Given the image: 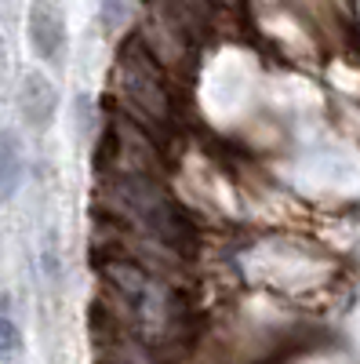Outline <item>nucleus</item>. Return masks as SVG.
<instances>
[{"label":"nucleus","mask_w":360,"mask_h":364,"mask_svg":"<svg viewBox=\"0 0 360 364\" xmlns=\"http://www.w3.org/2000/svg\"><path fill=\"white\" fill-rule=\"evenodd\" d=\"M99 215L128 226L135 233H146L153 240H164L168 248L190 255L197 248V226L186 215L160 178H142V175H99L95 190Z\"/></svg>","instance_id":"nucleus-1"},{"label":"nucleus","mask_w":360,"mask_h":364,"mask_svg":"<svg viewBox=\"0 0 360 364\" xmlns=\"http://www.w3.org/2000/svg\"><path fill=\"white\" fill-rule=\"evenodd\" d=\"M109 109L124 113L153 139L168 135V128L175 124V109H178L175 84L157 70V63L135 41H128L116 51L113 77H109Z\"/></svg>","instance_id":"nucleus-2"},{"label":"nucleus","mask_w":360,"mask_h":364,"mask_svg":"<svg viewBox=\"0 0 360 364\" xmlns=\"http://www.w3.org/2000/svg\"><path fill=\"white\" fill-rule=\"evenodd\" d=\"M95 168L99 175H142V178H160L164 175V149L160 139H153L146 128L124 113L106 109L102 139L95 146Z\"/></svg>","instance_id":"nucleus-3"},{"label":"nucleus","mask_w":360,"mask_h":364,"mask_svg":"<svg viewBox=\"0 0 360 364\" xmlns=\"http://www.w3.org/2000/svg\"><path fill=\"white\" fill-rule=\"evenodd\" d=\"M149 58L157 63V70L171 80V84H186L197 70V51L200 44L178 29L160 8H153L149 0H142V15L135 26V37H131Z\"/></svg>","instance_id":"nucleus-4"},{"label":"nucleus","mask_w":360,"mask_h":364,"mask_svg":"<svg viewBox=\"0 0 360 364\" xmlns=\"http://www.w3.org/2000/svg\"><path fill=\"white\" fill-rule=\"evenodd\" d=\"M29 44L40 58L55 63L66 48V18H62V8L55 0H33L29 8Z\"/></svg>","instance_id":"nucleus-5"},{"label":"nucleus","mask_w":360,"mask_h":364,"mask_svg":"<svg viewBox=\"0 0 360 364\" xmlns=\"http://www.w3.org/2000/svg\"><path fill=\"white\" fill-rule=\"evenodd\" d=\"M149 4L160 8L178 29H186L197 44H204L219 26V8L212 0H149Z\"/></svg>","instance_id":"nucleus-6"},{"label":"nucleus","mask_w":360,"mask_h":364,"mask_svg":"<svg viewBox=\"0 0 360 364\" xmlns=\"http://www.w3.org/2000/svg\"><path fill=\"white\" fill-rule=\"evenodd\" d=\"M55 102H58V95H55V87L48 84V77L29 73L22 80V87H18V109H22L29 128H48L51 117H55Z\"/></svg>","instance_id":"nucleus-7"},{"label":"nucleus","mask_w":360,"mask_h":364,"mask_svg":"<svg viewBox=\"0 0 360 364\" xmlns=\"http://www.w3.org/2000/svg\"><path fill=\"white\" fill-rule=\"evenodd\" d=\"M18 178H22L18 142H15L11 135H0V204H4V200L18 190Z\"/></svg>","instance_id":"nucleus-8"},{"label":"nucleus","mask_w":360,"mask_h":364,"mask_svg":"<svg viewBox=\"0 0 360 364\" xmlns=\"http://www.w3.org/2000/svg\"><path fill=\"white\" fill-rule=\"evenodd\" d=\"M99 4H102V26L106 29H116L131 15V0H99Z\"/></svg>","instance_id":"nucleus-9"},{"label":"nucleus","mask_w":360,"mask_h":364,"mask_svg":"<svg viewBox=\"0 0 360 364\" xmlns=\"http://www.w3.org/2000/svg\"><path fill=\"white\" fill-rule=\"evenodd\" d=\"M15 346H18V328L0 314V357H8V353H15Z\"/></svg>","instance_id":"nucleus-10"},{"label":"nucleus","mask_w":360,"mask_h":364,"mask_svg":"<svg viewBox=\"0 0 360 364\" xmlns=\"http://www.w3.org/2000/svg\"><path fill=\"white\" fill-rule=\"evenodd\" d=\"M212 4H215L219 11H222V8H229V11H236L240 4H244V0H212Z\"/></svg>","instance_id":"nucleus-11"}]
</instances>
